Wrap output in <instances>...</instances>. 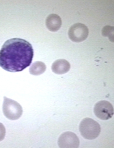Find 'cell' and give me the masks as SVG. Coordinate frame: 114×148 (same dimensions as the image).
<instances>
[{
	"instance_id": "11",
	"label": "cell",
	"mask_w": 114,
	"mask_h": 148,
	"mask_svg": "<svg viewBox=\"0 0 114 148\" xmlns=\"http://www.w3.org/2000/svg\"><path fill=\"white\" fill-rule=\"evenodd\" d=\"M5 129L1 123H0V141L4 138L5 134Z\"/></svg>"
},
{
	"instance_id": "8",
	"label": "cell",
	"mask_w": 114,
	"mask_h": 148,
	"mask_svg": "<svg viewBox=\"0 0 114 148\" xmlns=\"http://www.w3.org/2000/svg\"><path fill=\"white\" fill-rule=\"evenodd\" d=\"M62 23L61 19L59 16L54 14L50 15L47 18L46 24L48 29L52 31L58 30Z\"/></svg>"
},
{
	"instance_id": "1",
	"label": "cell",
	"mask_w": 114,
	"mask_h": 148,
	"mask_svg": "<svg viewBox=\"0 0 114 148\" xmlns=\"http://www.w3.org/2000/svg\"><path fill=\"white\" fill-rule=\"evenodd\" d=\"M34 55L31 44L21 38L8 40L0 50V66L11 72L22 71L32 63Z\"/></svg>"
},
{
	"instance_id": "10",
	"label": "cell",
	"mask_w": 114,
	"mask_h": 148,
	"mask_svg": "<svg viewBox=\"0 0 114 148\" xmlns=\"http://www.w3.org/2000/svg\"><path fill=\"white\" fill-rule=\"evenodd\" d=\"M102 34L104 36H107L109 40L113 42L114 27L107 25L105 26L102 30Z\"/></svg>"
},
{
	"instance_id": "3",
	"label": "cell",
	"mask_w": 114,
	"mask_h": 148,
	"mask_svg": "<svg viewBox=\"0 0 114 148\" xmlns=\"http://www.w3.org/2000/svg\"><path fill=\"white\" fill-rule=\"evenodd\" d=\"M3 111L5 116L12 120L19 118L23 112L22 108L19 103L5 96L4 97Z\"/></svg>"
},
{
	"instance_id": "5",
	"label": "cell",
	"mask_w": 114,
	"mask_h": 148,
	"mask_svg": "<svg viewBox=\"0 0 114 148\" xmlns=\"http://www.w3.org/2000/svg\"><path fill=\"white\" fill-rule=\"evenodd\" d=\"M89 33L88 27L84 24L76 23L69 28L68 32L69 38L72 41L79 42L86 40Z\"/></svg>"
},
{
	"instance_id": "4",
	"label": "cell",
	"mask_w": 114,
	"mask_h": 148,
	"mask_svg": "<svg viewBox=\"0 0 114 148\" xmlns=\"http://www.w3.org/2000/svg\"><path fill=\"white\" fill-rule=\"evenodd\" d=\"M94 111L98 118L104 120L111 118L114 114L113 106L106 100H101L96 103L94 107Z\"/></svg>"
},
{
	"instance_id": "9",
	"label": "cell",
	"mask_w": 114,
	"mask_h": 148,
	"mask_svg": "<svg viewBox=\"0 0 114 148\" xmlns=\"http://www.w3.org/2000/svg\"><path fill=\"white\" fill-rule=\"evenodd\" d=\"M46 69L45 65L43 63L37 61L33 63L29 69L30 73L34 75H40L45 72Z\"/></svg>"
},
{
	"instance_id": "7",
	"label": "cell",
	"mask_w": 114,
	"mask_h": 148,
	"mask_svg": "<svg viewBox=\"0 0 114 148\" xmlns=\"http://www.w3.org/2000/svg\"><path fill=\"white\" fill-rule=\"evenodd\" d=\"M71 67L69 63L64 59H59L55 61L52 66L53 72L57 74H63L68 72Z\"/></svg>"
},
{
	"instance_id": "6",
	"label": "cell",
	"mask_w": 114,
	"mask_h": 148,
	"mask_svg": "<svg viewBox=\"0 0 114 148\" xmlns=\"http://www.w3.org/2000/svg\"><path fill=\"white\" fill-rule=\"evenodd\" d=\"M59 147L77 148L79 145V140L77 135L71 132H66L59 136L58 141Z\"/></svg>"
},
{
	"instance_id": "2",
	"label": "cell",
	"mask_w": 114,
	"mask_h": 148,
	"mask_svg": "<svg viewBox=\"0 0 114 148\" xmlns=\"http://www.w3.org/2000/svg\"><path fill=\"white\" fill-rule=\"evenodd\" d=\"M79 130L84 138L93 140L99 135L101 132V127L100 124L94 120L90 118H86L80 123Z\"/></svg>"
}]
</instances>
